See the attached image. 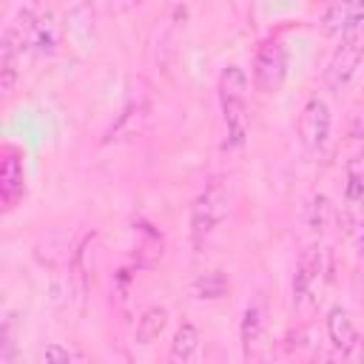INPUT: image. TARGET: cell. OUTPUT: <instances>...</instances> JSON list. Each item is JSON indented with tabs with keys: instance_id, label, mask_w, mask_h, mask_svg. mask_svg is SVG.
I'll return each mask as SVG.
<instances>
[{
	"instance_id": "10",
	"label": "cell",
	"mask_w": 364,
	"mask_h": 364,
	"mask_svg": "<svg viewBox=\"0 0 364 364\" xmlns=\"http://www.w3.org/2000/svg\"><path fill=\"white\" fill-rule=\"evenodd\" d=\"M327 336H330V344L344 358H364V338L358 336L353 316L341 304L330 307V313H327Z\"/></svg>"
},
{
	"instance_id": "13",
	"label": "cell",
	"mask_w": 364,
	"mask_h": 364,
	"mask_svg": "<svg viewBox=\"0 0 364 364\" xmlns=\"http://www.w3.org/2000/svg\"><path fill=\"white\" fill-rule=\"evenodd\" d=\"M199 330L191 324V321H182L179 327H176V333H173V341H171V353H168V358L171 361H176V364H182V361H191L193 355H196V350H199Z\"/></svg>"
},
{
	"instance_id": "17",
	"label": "cell",
	"mask_w": 364,
	"mask_h": 364,
	"mask_svg": "<svg viewBox=\"0 0 364 364\" xmlns=\"http://www.w3.org/2000/svg\"><path fill=\"white\" fill-rule=\"evenodd\" d=\"M355 262H358V284L364 290V236L358 239V256H355Z\"/></svg>"
},
{
	"instance_id": "5",
	"label": "cell",
	"mask_w": 364,
	"mask_h": 364,
	"mask_svg": "<svg viewBox=\"0 0 364 364\" xmlns=\"http://www.w3.org/2000/svg\"><path fill=\"white\" fill-rule=\"evenodd\" d=\"M287 77V48L279 37H264L256 48V60H253V82L259 91L273 94L282 88Z\"/></svg>"
},
{
	"instance_id": "3",
	"label": "cell",
	"mask_w": 364,
	"mask_h": 364,
	"mask_svg": "<svg viewBox=\"0 0 364 364\" xmlns=\"http://www.w3.org/2000/svg\"><path fill=\"white\" fill-rule=\"evenodd\" d=\"M230 208V191L222 179H213L191 205V239L199 247L228 216Z\"/></svg>"
},
{
	"instance_id": "7",
	"label": "cell",
	"mask_w": 364,
	"mask_h": 364,
	"mask_svg": "<svg viewBox=\"0 0 364 364\" xmlns=\"http://www.w3.org/2000/svg\"><path fill=\"white\" fill-rule=\"evenodd\" d=\"M330 105L321 97H310L299 114V139L307 154H318L330 139Z\"/></svg>"
},
{
	"instance_id": "1",
	"label": "cell",
	"mask_w": 364,
	"mask_h": 364,
	"mask_svg": "<svg viewBox=\"0 0 364 364\" xmlns=\"http://www.w3.org/2000/svg\"><path fill=\"white\" fill-rule=\"evenodd\" d=\"M40 20L31 9H20L11 23L6 26L3 31V43H0V88L3 94L9 97L17 85V77H20V60L28 48L37 46L40 40Z\"/></svg>"
},
{
	"instance_id": "11",
	"label": "cell",
	"mask_w": 364,
	"mask_h": 364,
	"mask_svg": "<svg viewBox=\"0 0 364 364\" xmlns=\"http://www.w3.org/2000/svg\"><path fill=\"white\" fill-rule=\"evenodd\" d=\"M324 34H344L353 28H364V0H336L324 11Z\"/></svg>"
},
{
	"instance_id": "15",
	"label": "cell",
	"mask_w": 364,
	"mask_h": 364,
	"mask_svg": "<svg viewBox=\"0 0 364 364\" xmlns=\"http://www.w3.org/2000/svg\"><path fill=\"white\" fill-rule=\"evenodd\" d=\"M225 290H228V282H225V276L219 270H210V273H205V276H199L193 282L196 299H219Z\"/></svg>"
},
{
	"instance_id": "2",
	"label": "cell",
	"mask_w": 364,
	"mask_h": 364,
	"mask_svg": "<svg viewBox=\"0 0 364 364\" xmlns=\"http://www.w3.org/2000/svg\"><path fill=\"white\" fill-rule=\"evenodd\" d=\"M219 108L225 122V145L239 148L247 136V74L242 65H225L219 74Z\"/></svg>"
},
{
	"instance_id": "12",
	"label": "cell",
	"mask_w": 364,
	"mask_h": 364,
	"mask_svg": "<svg viewBox=\"0 0 364 364\" xmlns=\"http://www.w3.org/2000/svg\"><path fill=\"white\" fill-rule=\"evenodd\" d=\"M262 330H264V313L259 304H247L242 313V324H239V338H242V350L245 358H250L256 353V344L262 341Z\"/></svg>"
},
{
	"instance_id": "14",
	"label": "cell",
	"mask_w": 364,
	"mask_h": 364,
	"mask_svg": "<svg viewBox=\"0 0 364 364\" xmlns=\"http://www.w3.org/2000/svg\"><path fill=\"white\" fill-rule=\"evenodd\" d=\"M165 324H168V310L159 307V304H151V307L139 316V321H136V341H139V344H154V341L162 336Z\"/></svg>"
},
{
	"instance_id": "16",
	"label": "cell",
	"mask_w": 364,
	"mask_h": 364,
	"mask_svg": "<svg viewBox=\"0 0 364 364\" xmlns=\"http://www.w3.org/2000/svg\"><path fill=\"white\" fill-rule=\"evenodd\" d=\"M85 358H88L85 353L65 350V347H57V344H51V347L43 350V361H46V364H51V361H85Z\"/></svg>"
},
{
	"instance_id": "6",
	"label": "cell",
	"mask_w": 364,
	"mask_h": 364,
	"mask_svg": "<svg viewBox=\"0 0 364 364\" xmlns=\"http://www.w3.org/2000/svg\"><path fill=\"white\" fill-rule=\"evenodd\" d=\"M341 225L347 236H364V156H353L347 165Z\"/></svg>"
},
{
	"instance_id": "8",
	"label": "cell",
	"mask_w": 364,
	"mask_h": 364,
	"mask_svg": "<svg viewBox=\"0 0 364 364\" xmlns=\"http://www.w3.org/2000/svg\"><path fill=\"white\" fill-rule=\"evenodd\" d=\"M321 276H324V250L304 247L296 262V273H293V301L296 304L313 301L316 290L321 287Z\"/></svg>"
},
{
	"instance_id": "9",
	"label": "cell",
	"mask_w": 364,
	"mask_h": 364,
	"mask_svg": "<svg viewBox=\"0 0 364 364\" xmlns=\"http://www.w3.org/2000/svg\"><path fill=\"white\" fill-rule=\"evenodd\" d=\"M26 196V171H23V154L14 145L3 148V162H0V199L3 210H14L20 199Z\"/></svg>"
},
{
	"instance_id": "4",
	"label": "cell",
	"mask_w": 364,
	"mask_h": 364,
	"mask_svg": "<svg viewBox=\"0 0 364 364\" xmlns=\"http://www.w3.org/2000/svg\"><path fill=\"white\" fill-rule=\"evenodd\" d=\"M361 60H364V28L344 31L341 40H338V46L333 48V54L327 60V68H324V85H327V91L341 94L353 82Z\"/></svg>"
}]
</instances>
